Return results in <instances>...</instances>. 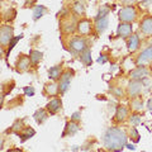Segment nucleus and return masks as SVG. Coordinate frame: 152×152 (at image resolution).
<instances>
[{
	"instance_id": "obj_1",
	"label": "nucleus",
	"mask_w": 152,
	"mask_h": 152,
	"mask_svg": "<svg viewBox=\"0 0 152 152\" xmlns=\"http://www.w3.org/2000/svg\"><path fill=\"white\" fill-rule=\"evenodd\" d=\"M127 134L124 131L115 127H110L105 131L103 136V145L109 151L119 152L123 150V147L127 145Z\"/></svg>"
},
{
	"instance_id": "obj_2",
	"label": "nucleus",
	"mask_w": 152,
	"mask_h": 152,
	"mask_svg": "<svg viewBox=\"0 0 152 152\" xmlns=\"http://www.w3.org/2000/svg\"><path fill=\"white\" fill-rule=\"evenodd\" d=\"M72 76H74V71H72V70H70V69H67L62 75H61V77H60V80H58L60 94H65V93L69 90Z\"/></svg>"
},
{
	"instance_id": "obj_3",
	"label": "nucleus",
	"mask_w": 152,
	"mask_h": 152,
	"mask_svg": "<svg viewBox=\"0 0 152 152\" xmlns=\"http://www.w3.org/2000/svg\"><path fill=\"white\" fill-rule=\"evenodd\" d=\"M137 18V12L136 9L133 8L132 5H128L122 8L119 10V19L121 22H127V23H132L134 22Z\"/></svg>"
},
{
	"instance_id": "obj_4",
	"label": "nucleus",
	"mask_w": 152,
	"mask_h": 152,
	"mask_svg": "<svg viewBox=\"0 0 152 152\" xmlns=\"http://www.w3.org/2000/svg\"><path fill=\"white\" fill-rule=\"evenodd\" d=\"M13 33H14V28L12 26H3L0 28V43L5 48L8 47L9 42L13 38Z\"/></svg>"
},
{
	"instance_id": "obj_5",
	"label": "nucleus",
	"mask_w": 152,
	"mask_h": 152,
	"mask_svg": "<svg viewBox=\"0 0 152 152\" xmlns=\"http://www.w3.org/2000/svg\"><path fill=\"white\" fill-rule=\"evenodd\" d=\"M70 48L76 53H81L84 50L88 48V43L84 37H75L70 41Z\"/></svg>"
},
{
	"instance_id": "obj_6",
	"label": "nucleus",
	"mask_w": 152,
	"mask_h": 152,
	"mask_svg": "<svg viewBox=\"0 0 152 152\" xmlns=\"http://www.w3.org/2000/svg\"><path fill=\"white\" fill-rule=\"evenodd\" d=\"M142 86H143V84H142V80H132V81L128 84V95H131V96H136V95H138L142 90Z\"/></svg>"
},
{
	"instance_id": "obj_7",
	"label": "nucleus",
	"mask_w": 152,
	"mask_h": 152,
	"mask_svg": "<svg viewBox=\"0 0 152 152\" xmlns=\"http://www.w3.org/2000/svg\"><path fill=\"white\" fill-rule=\"evenodd\" d=\"M148 76V70L143 65H140L137 69H134L131 72V79L132 80H143Z\"/></svg>"
},
{
	"instance_id": "obj_8",
	"label": "nucleus",
	"mask_w": 152,
	"mask_h": 152,
	"mask_svg": "<svg viewBox=\"0 0 152 152\" xmlns=\"http://www.w3.org/2000/svg\"><path fill=\"white\" fill-rule=\"evenodd\" d=\"M32 64V61H31V57H28V56H24V55H22L20 57H19V60H18V62H17V71L18 72H24V71H27L28 69H29V66Z\"/></svg>"
},
{
	"instance_id": "obj_9",
	"label": "nucleus",
	"mask_w": 152,
	"mask_h": 152,
	"mask_svg": "<svg viewBox=\"0 0 152 152\" xmlns=\"http://www.w3.org/2000/svg\"><path fill=\"white\" fill-rule=\"evenodd\" d=\"M152 61V45L148 47V48H146L145 51H142L140 56L137 57V65H143L146 62H151Z\"/></svg>"
},
{
	"instance_id": "obj_10",
	"label": "nucleus",
	"mask_w": 152,
	"mask_h": 152,
	"mask_svg": "<svg viewBox=\"0 0 152 152\" xmlns=\"http://www.w3.org/2000/svg\"><path fill=\"white\" fill-rule=\"evenodd\" d=\"M132 34V24L127 22H122L118 27V36L122 38H128Z\"/></svg>"
},
{
	"instance_id": "obj_11",
	"label": "nucleus",
	"mask_w": 152,
	"mask_h": 152,
	"mask_svg": "<svg viewBox=\"0 0 152 152\" xmlns=\"http://www.w3.org/2000/svg\"><path fill=\"white\" fill-rule=\"evenodd\" d=\"M61 108H62V102H61V99H57V98L56 99H52V100L48 104H47V107H46L47 112H48L51 115L56 114Z\"/></svg>"
},
{
	"instance_id": "obj_12",
	"label": "nucleus",
	"mask_w": 152,
	"mask_h": 152,
	"mask_svg": "<svg viewBox=\"0 0 152 152\" xmlns=\"http://www.w3.org/2000/svg\"><path fill=\"white\" fill-rule=\"evenodd\" d=\"M77 31L81 36H88L91 31V22L89 19H83L77 23Z\"/></svg>"
},
{
	"instance_id": "obj_13",
	"label": "nucleus",
	"mask_w": 152,
	"mask_h": 152,
	"mask_svg": "<svg viewBox=\"0 0 152 152\" xmlns=\"http://www.w3.org/2000/svg\"><path fill=\"white\" fill-rule=\"evenodd\" d=\"M109 26V19L108 17H103L99 19H95V29H96L98 34H102Z\"/></svg>"
},
{
	"instance_id": "obj_14",
	"label": "nucleus",
	"mask_w": 152,
	"mask_h": 152,
	"mask_svg": "<svg viewBox=\"0 0 152 152\" xmlns=\"http://www.w3.org/2000/svg\"><path fill=\"white\" fill-rule=\"evenodd\" d=\"M141 31L146 36H152V17H147L142 20Z\"/></svg>"
},
{
	"instance_id": "obj_15",
	"label": "nucleus",
	"mask_w": 152,
	"mask_h": 152,
	"mask_svg": "<svg viewBox=\"0 0 152 152\" xmlns=\"http://www.w3.org/2000/svg\"><path fill=\"white\" fill-rule=\"evenodd\" d=\"M80 131V127H79V123H76L74 121H71V122H67L66 123V128H65V132H64V134L62 137L65 136H74L76 132H79Z\"/></svg>"
},
{
	"instance_id": "obj_16",
	"label": "nucleus",
	"mask_w": 152,
	"mask_h": 152,
	"mask_svg": "<svg viewBox=\"0 0 152 152\" xmlns=\"http://www.w3.org/2000/svg\"><path fill=\"white\" fill-rule=\"evenodd\" d=\"M61 75H62V66H61V65L52 66V67L48 70V77L52 79L53 81H56V80H60Z\"/></svg>"
},
{
	"instance_id": "obj_17",
	"label": "nucleus",
	"mask_w": 152,
	"mask_h": 152,
	"mask_svg": "<svg viewBox=\"0 0 152 152\" xmlns=\"http://www.w3.org/2000/svg\"><path fill=\"white\" fill-rule=\"evenodd\" d=\"M47 109H37L36 113L33 114V118H34V121L38 123V124H42V123H45L47 121V118H48V114L46 112Z\"/></svg>"
},
{
	"instance_id": "obj_18",
	"label": "nucleus",
	"mask_w": 152,
	"mask_h": 152,
	"mask_svg": "<svg viewBox=\"0 0 152 152\" xmlns=\"http://www.w3.org/2000/svg\"><path fill=\"white\" fill-rule=\"evenodd\" d=\"M45 91L47 95H50V96H55V95L60 94V88L56 83H48L45 85Z\"/></svg>"
},
{
	"instance_id": "obj_19",
	"label": "nucleus",
	"mask_w": 152,
	"mask_h": 152,
	"mask_svg": "<svg viewBox=\"0 0 152 152\" xmlns=\"http://www.w3.org/2000/svg\"><path fill=\"white\" fill-rule=\"evenodd\" d=\"M138 48H140V38H138V36L133 34L128 38V50L131 52H134Z\"/></svg>"
},
{
	"instance_id": "obj_20",
	"label": "nucleus",
	"mask_w": 152,
	"mask_h": 152,
	"mask_svg": "<svg viewBox=\"0 0 152 152\" xmlns=\"http://www.w3.org/2000/svg\"><path fill=\"white\" fill-rule=\"evenodd\" d=\"M80 60H81V62L85 66H90V65H91V62H93V60H91V51H90L89 47L80 53Z\"/></svg>"
},
{
	"instance_id": "obj_21",
	"label": "nucleus",
	"mask_w": 152,
	"mask_h": 152,
	"mask_svg": "<svg viewBox=\"0 0 152 152\" xmlns=\"http://www.w3.org/2000/svg\"><path fill=\"white\" fill-rule=\"evenodd\" d=\"M128 117V110L126 107L119 105L117 108V112H115V121L117 122H123L126 121V118Z\"/></svg>"
},
{
	"instance_id": "obj_22",
	"label": "nucleus",
	"mask_w": 152,
	"mask_h": 152,
	"mask_svg": "<svg viewBox=\"0 0 152 152\" xmlns=\"http://www.w3.org/2000/svg\"><path fill=\"white\" fill-rule=\"evenodd\" d=\"M34 134H36V131L33 129V128H31V127L23 128L22 132L18 133V136L22 138V141H26V140H28V138H31V137H33Z\"/></svg>"
},
{
	"instance_id": "obj_23",
	"label": "nucleus",
	"mask_w": 152,
	"mask_h": 152,
	"mask_svg": "<svg viewBox=\"0 0 152 152\" xmlns=\"http://www.w3.org/2000/svg\"><path fill=\"white\" fill-rule=\"evenodd\" d=\"M45 13H47V8L45 5H37L34 8V12H33V19L38 20L39 18H42L45 15Z\"/></svg>"
},
{
	"instance_id": "obj_24",
	"label": "nucleus",
	"mask_w": 152,
	"mask_h": 152,
	"mask_svg": "<svg viewBox=\"0 0 152 152\" xmlns=\"http://www.w3.org/2000/svg\"><path fill=\"white\" fill-rule=\"evenodd\" d=\"M42 52L39 51H36V50H32L31 51V53H29V57H31V61H32V64L33 65H37V64H39L41 62V60H42Z\"/></svg>"
},
{
	"instance_id": "obj_25",
	"label": "nucleus",
	"mask_w": 152,
	"mask_h": 152,
	"mask_svg": "<svg viewBox=\"0 0 152 152\" xmlns=\"http://www.w3.org/2000/svg\"><path fill=\"white\" fill-rule=\"evenodd\" d=\"M62 29H64L65 33H71V32H74L75 29H77V24H76L75 22H72V20L65 22L62 24Z\"/></svg>"
},
{
	"instance_id": "obj_26",
	"label": "nucleus",
	"mask_w": 152,
	"mask_h": 152,
	"mask_svg": "<svg viewBox=\"0 0 152 152\" xmlns=\"http://www.w3.org/2000/svg\"><path fill=\"white\" fill-rule=\"evenodd\" d=\"M131 108L133 109V110L138 112V110H142V108H143V102H142L141 98H134L132 99L131 102Z\"/></svg>"
},
{
	"instance_id": "obj_27",
	"label": "nucleus",
	"mask_w": 152,
	"mask_h": 152,
	"mask_svg": "<svg viewBox=\"0 0 152 152\" xmlns=\"http://www.w3.org/2000/svg\"><path fill=\"white\" fill-rule=\"evenodd\" d=\"M72 9H74V12L77 14V15H84L85 14V7H84V3H81V1L75 3Z\"/></svg>"
},
{
	"instance_id": "obj_28",
	"label": "nucleus",
	"mask_w": 152,
	"mask_h": 152,
	"mask_svg": "<svg viewBox=\"0 0 152 152\" xmlns=\"http://www.w3.org/2000/svg\"><path fill=\"white\" fill-rule=\"evenodd\" d=\"M23 38V34H20V36H17V37H13L12 38V41L9 42V45H8V51H7V56L10 53V51L14 48V46H15L17 43H18V41H20Z\"/></svg>"
},
{
	"instance_id": "obj_29",
	"label": "nucleus",
	"mask_w": 152,
	"mask_h": 152,
	"mask_svg": "<svg viewBox=\"0 0 152 152\" xmlns=\"http://www.w3.org/2000/svg\"><path fill=\"white\" fill-rule=\"evenodd\" d=\"M22 129H23V121H17L8 132H13V133H17L18 134L19 132H22Z\"/></svg>"
},
{
	"instance_id": "obj_30",
	"label": "nucleus",
	"mask_w": 152,
	"mask_h": 152,
	"mask_svg": "<svg viewBox=\"0 0 152 152\" xmlns=\"http://www.w3.org/2000/svg\"><path fill=\"white\" fill-rule=\"evenodd\" d=\"M108 14H109V8L107 5H103L100 8V10L98 12V15L95 19H99V18H103V17H108Z\"/></svg>"
},
{
	"instance_id": "obj_31",
	"label": "nucleus",
	"mask_w": 152,
	"mask_h": 152,
	"mask_svg": "<svg viewBox=\"0 0 152 152\" xmlns=\"http://www.w3.org/2000/svg\"><path fill=\"white\" fill-rule=\"evenodd\" d=\"M129 123L133 126V127H136V126H138L140 123H141V117L138 115V114H133V115L129 118Z\"/></svg>"
},
{
	"instance_id": "obj_32",
	"label": "nucleus",
	"mask_w": 152,
	"mask_h": 152,
	"mask_svg": "<svg viewBox=\"0 0 152 152\" xmlns=\"http://www.w3.org/2000/svg\"><path fill=\"white\" fill-rule=\"evenodd\" d=\"M140 133L136 129V128H132V131H131V138L133 142H140Z\"/></svg>"
},
{
	"instance_id": "obj_33",
	"label": "nucleus",
	"mask_w": 152,
	"mask_h": 152,
	"mask_svg": "<svg viewBox=\"0 0 152 152\" xmlns=\"http://www.w3.org/2000/svg\"><path fill=\"white\" fill-rule=\"evenodd\" d=\"M23 90H24V94L27 95V96H33V95H34V93H36L34 89H33L32 86H26Z\"/></svg>"
},
{
	"instance_id": "obj_34",
	"label": "nucleus",
	"mask_w": 152,
	"mask_h": 152,
	"mask_svg": "<svg viewBox=\"0 0 152 152\" xmlns=\"http://www.w3.org/2000/svg\"><path fill=\"white\" fill-rule=\"evenodd\" d=\"M80 118H81V112H75L72 115H71V121L77 122V121H80Z\"/></svg>"
},
{
	"instance_id": "obj_35",
	"label": "nucleus",
	"mask_w": 152,
	"mask_h": 152,
	"mask_svg": "<svg viewBox=\"0 0 152 152\" xmlns=\"http://www.w3.org/2000/svg\"><path fill=\"white\" fill-rule=\"evenodd\" d=\"M107 62V57L105 56H100L98 58V64H105Z\"/></svg>"
},
{
	"instance_id": "obj_36",
	"label": "nucleus",
	"mask_w": 152,
	"mask_h": 152,
	"mask_svg": "<svg viewBox=\"0 0 152 152\" xmlns=\"http://www.w3.org/2000/svg\"><path fill=\"white\" fill-rule=\"evenodd\" d=\"M141 5H143V7H148V5H152V0H143V1L141 3Z\"/></svg>"
},
{
	"instance_id": "obj_37",
	"label": "nucleus",
	"mask_w": 152,
	"mask_h": 152,
	"mask_svg": "<svg viewBox=\"0 0 152 152\" xmlns=\"http://www.w3.org/2000/svg\"><path fill=\"white\" fill-rule=\"evenodd\" d=\"M126 147H127L128 150H132V151H134V150H136V147L133 146V145H126Z\"/></svg>"
},
{
	"instance_id": "obj_38",
	"label": "nucleus",
	"mask_w": 152,
	"mask_h": 152,
	"mask_svg": "<svg viewBox=\"0 0 152 152\" xmlns=\"http://www.w3.org/2000/svg\"><path fill=\"white\" fill-rule=\"evenodd\" d=\"M123 3H126V4H132V3H134L136 0H122Z\"/></svg>"
},
{
	"instance_id": "obj_39",
	"label": "nucleus",
	"mask_w": 152,
	"mask_h": 152,
	"mask_svg": "<svg viewBox=\"0 0 152 152\" xmlns=\"http://www.w3.org/2000/svg\"><path fill=\"white\" fill-rule=\"evenodd\" d=\"M114 93L117 94V96H119V95H121V93H122V91H121L119 89H117V90H115V91H114Z\"/></svg>"
},
{
	"instance_id": "obj_40",
	"label": "nucleus",
	"mask_w": 152,
	"mask_h": 152,
	"mask_svg": "<svg viewBox=\"0 0 152 152\" xmlns=\"http://www.w3.org/2000/svg\"><path fill=\"white\" fill-rule=\"evenodd\" d=\"M148 109L152 112V100H150V102H148Z\"/></svg>"
}]
</instances>
